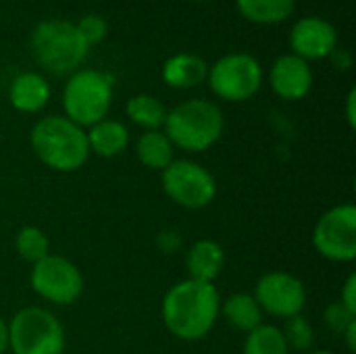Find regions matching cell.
<instances>
[{
    "label": "cell",
    "instance_id": "1",
    "mask_svg": "<svg viewBox=\"0 0 356 354\" xmlns=\"http://www.w3.org/2000/svg\"><path fill=\"white\" fill-rule=\"evenodd\" d=\"M221 313V296L213 284L184 280L175 284L163 300V321L167 330L186 342L204 338Z\"/></svg>",
    "mask_w": 356,
    "mask_h": 354
},
{
    "label": "cell",
    "instance_id": "2",
    "mask_svg": "<svg viewBox=\"0 0 356 354\" xmlns=\"http://www.w3.org/2000/svg\"><path fill=\"white\" fill-rule=\"evenodd\" d=\"M31 148L35 156L50 169L69 173L77 171L90 156L88 136L83 127L67 117H44L31 129Z\"/></svg>",
    "mask_w": 356,
    "mask_h": 354
},
{
    "label": "cell",
    "instance_id": "3",
    "mask_svg": "<svg viewBox=\"0 0 356 354\" xmlns=\"http://www.w3.org/2000/svg\"><path fill=\"white\" fill-rule=\"evenodd\" d=\"M163 127L173 146L186 152H202L223 136L225 119L217 104L192 98L169 111Z\"/></svg>",
    "mask_w": 356,
    "mask_h": 354
},
{
    "label": "cell",
    "instance_id": "4",
    "mask_svg": "<svg viewBox=\"0 0 356 354\" xmlns=\"http://www.w3.org/2000/svg\"><path fill=\"white\" fill-rule=\"evenodd\" d=\"M90 46L81 40L77 27L65 19H48L35 25L31 33V52L42 69L54 75L75 73Z\"/></svg>",
    "mask_w": 356,
    "mask_h": 354
},
{
    "label": "cell",
    "instance_id": "5",
    "mask_svg": "<svg viewBox=\"0 0 356 354\" xmlns=\"http://www.w3.org/2000/svg\"><path fill=\"white\" fill-rule=\"evenodd\" d=\"M113 104V75L98 69L75 71L63 92L67 119L79 127H92L106 119Z\"/></svg>",
    "mask_w": 356,
    "mask_h": 354
},
{
    "label": "cell",
    "instance_id": "6",
    "mask_svg": "<svg viewBox=\"0 0 356 354\" xmlns=\"http://www.w3.org/2000/svg\"><path fill=\"white\" fill-rule=\"evenodd\" d=\"M8 348L13 354H63L65 330L50 311L25 307L8 323Z\"/></svg>",
    "mask_w": 356,
    "mask_h": 354
},
{
    "label": "cell",
    "instance_id": "7",
    "mask_svg": "<svg viewBox=\"0 0 356 354\" xmlns=\"http://www.w3.org/2000/svg\"><path fill=\"white\" fill-rule=\"evenodd\" d=\"M211 90L229 102H244L252 98L263 83V69L259 61L244 52L221 56L209 69Z\"/></svg>",
    "mask_w": 356,
    "mask_h": 354
},
{
    "label": "cell",
    "instance_id": "8",
    "mask_svg": "<svg viewBox=\"0 0 356 354\" xmlns=\"http://www.w3.org/2000/svg\"><path fill=\"white\" fill-rule=\"evenodd\" d=\"M315 250L334 263L356 259V207L353 202L330 209L313 230Z\"/></svg>",
    "mask_w": 356,
    "mask_h": 354
},
{
    "label": "cell",
    "instance_id": "9",
    "mask_svg": "<svg viewBox=\"0 0 356 354\" xmlns=\"http://www.w3.org/2000/svg\"><path fill=\"white\" fill-rule=\"evenodd\" d=\"M163 188L175 204L190 211L209 207L217 196V182L211 171L186 159L163 169Z\"/></svg>",
    "mask_w": 356,
    "mask_h": 354
},
{
    "label": "cell",
    "instance_id": "10",
    "mask_svg": "<svg viewBox=\"0 0 356 354\" xmlns=\"http://www.w3.org/2000/svg\"><path fill=\"white\" fill-rule=\"evenodd\" d=\"M31 288L38 296L54 305H73L83 292L79 269L65 257L48 255L31 269Z\"/></svg>",
    "mask_w": 356,
    "mask_h": 354
},
{
    "label": "cell",
    "instance_id": "11",
    "mask_svg": "<svg viewBox=\"0 0 356 354\" xmlns=\"http://www.w3.org/2000/svg\"><path fill=\"white\" fill-rule=\"evenodd\" d=\"M254 300L259 303L261 311L280 319H290L302 313L307 290L298 277L286 271H273L259 280Z\"/></svg>",
    "mask_w": 356,
    "mask_h": 354
},
{
    "label": "cell",
    "instance_id": "12",
    "mask_svg": "<svg viewBox=\"0 0 356 354\" xmlns=\"http://www.w3.org/2000/svg\"><path fill=\"white\" fill-rule=\"evenodd\" d=\"M336 29L321 17H305L294 23L290 31V46L302 61H319L336 50Z\"/></svg>",
    "mask_w": 356,
    "mask_h": 354
},
{
    "label": "cell",
    "instance_id": "13",
    "mask_svg": "<svg viewBox=\"0 0 356 354\" xmlns=\"http://www.w3.org/2000/svg\"><path fill=\"white\" fill-rule=\"evenodd\" d=\"M273 92L284 100H300L313 88V71L307 61L296 54L280 56L269 75Z\"/></svg>",
    "mask_w": 356,
    "mask_h": 354
},
{
    "label": "cell",
    "instance_id": "14",
    "mask_svg": "<svg viewBox=\"0 0 356 354\" xmlns=\"http://www.w3.org/2000/svg\"><path fill=\"white\" fill-rule=\"evenodd\" d=\"M8 100L21 113H38L50 100V86L40 73H21L8 88Z\"/></svg>",
    "mask_w": 356,
    "mask_h": 354
},
{
    "label": "cell",
    "instance_id": "15",
    "mask_svg": "<svg viewBox=\"0 0 356 354\" xmlns=\"http://www.w3.org/2000/svg\"><path fill=\"white\" fill-rule=\"evenodd\" d=\"M186 265H188L190 280L213 284V280L219 277V273L225 265V252L213 240H198L190 248Z\"/></svg>",
    "mask_w": 356,
    "mask_h": 354
},
{
    "label": "cell",
    "instance_id": "16",
    "mask_svg": "<svg viewBox=\"0 0 356 354\" xmlns=\"http://www.w3.org/2000/svg\"><path fill=\"white\" fill-rule=\"evenodd\" d=\"M209 75V67L207 63L190 52H181L175 54L171 58H167L165 67H163V79L167 86L177 88V90H188V88H196L198 83H202Z\"/></svg>",
    "mask_w": 356,
    "mask_h": 354
},
{
    "label": "cell",
    "instance_id": "17",
    "mask_svg": "<svg viewBox=\"0 0 356 354\" xmlns=\"http://www.w3.org/2000/svg\"><path fill=\"white\" fill-rule=\"evenodd\" d=\"M88 136V146L94 154L104 156V159H113L117 154H121L127 148L129 142V131L121 121L115 119H102L96 125L90 127Z\"/></svg>",
    "mask_w": 356,
    "mask_h": 354
},
{
    "label": "cell",
    "instance_id": "18",
    "mask_svg": "<svg viewBox=\"0 0 356 354\" xmlns=\"http://www.w3.org/2000/svg\"><path fill=\"white\" fill-rule=\"evenodd\" d=\"M136 154L142 165H146L148 169H159V171H163L165 167H169L175 161L173 144L169 142L165 131H159V129L144 131L140 136V140L136 144Z\"/></svg>",
    "mask_w": 356,
    "mask_h": 354
},
{
    "label": "cell",
    "instance_id": "19",
    "mask_svg": "<svg viewBox=\"0 0 356 354\" xmlns=\"http://www.w3.org/2000/svg\"><path fill=\"white\" fill-rule=\"evenodd\" d=\"M221 309L227 323L240 332H252L263 323V311L252 294H232L221 303Z\"/></svg>",
    "mask_w": 356,
    "mask_h": 354
},
{
    "label": "cell",
    "instance_id": "20",
    "mask_svg": "<svg viewBox=\"0 0 356 354\" xmlns=\"http://www.w3.org/2000/svg\"><path fill=\"white\" fill-rule=\"evenodd\" d=\"M238 10L252 23L271 25L286 21L296 6V0H236Z\"/></svg>",
    "mask_w": 356,
    "mask_h": 354
},
{
    "label": "cell",
    "instance_id": "21",
    "mask_svg": "<svg viewBox=\"0 0 356 354\" xmlns=\"http://www.w3.org/2000/svg\"><path fill=\"white\" fill-rule=\"evenodd\" d=\"M167 113L169 111L165 108V104L159 98L148 96V94H138V96L127 100V117L136 125L144 127L146 131L163 127Z\"/></svg>",
    "mask_w": 356,
    "mask_h": 354
},
{
    "label": "cell",
    "instance_id": "22",
    "mask_svg": "<svg viewBox=\"0 0 356 354\" xmlns=\"http://www.w3.org/2000/svg\"><path fill=\"white\" fill-rule=\"evenodd\" d=\"M244 354H290V348L280 328L261 323L259 328L248 332Z\"/></svg>",
    "mask_w": 356,
    "mask_h": 354
},
{
    "label": "cell",
    "instance_id": "23",
    "mask_svg": "<svg viewBox=\"0 0 356 354\" xmlns=\"http://www.w3.org/2000/svg\"><path fill=\"white\" fill-rule=\"evenodd\" d=\"M17 252L23 261L35 265L38 261H42L44 257L50 255V242L46 238V234L38 227H23L17 234Z\"/></svg>",
    "mask_w": 356,
    "mask_h": 354
},
{
    "label": "cell",
    "instance_id": "24",
    "mask_svg": "<svg viewBox=\"0 0 356 354\" xmlns=\"http://www.w3.org/2000/svg\"><path fill=\"white\" fill-rule=\"evenodd\" d=\"M282 334H284V338H286L288 348H294V351H298V353L311 351V346H313V342H315L313 328H311V325L307 323V319L300 317V315L286 319V325H284Z\"/></svg>",
    "mask_w": 356,
    "mask_h": 354
},
{
    "label": "cell",
    "instance_id": "25",
    "mask_svg": "<svg viewBox=\"0 0 356 354\" xmlns=\"http://www.w3.org/2000/svg\"><path fill=\"white\" fill-rule=\"evenodd\" d=\"M75 27H77L81 40H83L88 46H94V44L102 42V40L106 38V31H108L106 21H104L102 17H98V15H88V17H83Z\"/></svg>",
    "mask_w": 356,
    "mask_h": 354
},
{
    "label": "cell",
    "instance_id": "26",
    "mask_svg": "<svg viewBox=\"0 0 356 354\" xmlns=\"http://www.w3.org/2000/svg\"><path fill=\"white\" fill-rule=\"evenodd\" d=\"M355 319V313H350L340 300L334 303V305H330V307L325 309V321H327V325H330L334 332H338V334H344V330H346Z\"/></svg>",
    "mask_w": 356,
    "mask_h": 354
},
{
    "label": "cell",
    "instance_id": "27",
    "mask_svg": "<svg viewBox=\"0 0 356 354\" xmlns=\"http://www.w3.org/2000/svg\"><path fill=\"white\" fill-rule=\"evenodd\" d=\"M340 303H342L350 313H355L356 315V275L355 273H350V275H348V280H346V284H344V288H342Z\"/></svg>",
    "mask_w": 356,
    "mask_h": 354
},
{
    "label": "cell",
    "instance_id": "28",
    "mask_svg": "<svg viewBox=\"0 0 356 354\" xmlns=\"http://www.w3.org/2000/svg\"><path fill=\"white\" fill-rule=\"evenodd\" d=\"M346 119H348V125L355 127L356 125V90L353 88L348 92V98H346Z\"/></svg>",
    "mask_w": 356,
    "mask_h": 354
},
{
    "label": "cell",
    "instance_id": "29",
    "mask_svg": "<svg viewBox=\"0 0 356 354\" xmlns=\"http://www.w3.org/2000/svg\"><path fill=\"white\" fill-rule=\"evenodd\" d=\"M344 338H346V346H348V351L350 353H355L356 351V319L344 330Z\"/></svg>",
    "mask_w": 356,
    "mask_h": 354
},
{
    "label": "cell",
    "instance_id": "30",
    "mask_svg": "<svg viewBox=\"0 0 356 354\" xmlns=\"http://www.w3.org/2000/svg\"><path fill=\"white\" fill-rule=\"evenodd\" d=\"M6 348H8V325L0 317V354L6 353Z\"/></svg>",
    "mask_w": 356,
    "mask_h": 354
},
{
    "label": "cell",
    "instance_id": "31",
    "mask_svg": "<svg viewBox=\"0 0 356 354\" xmlns=\"http://www.w3.org/2000/svg\"><path fill=\"white\" fill-rule=\"evenodd\" d=\"M309 354H334V353H330V351H319V353H309Z\"/></svg>",
    "mask_w": 356,
    "mask_h": 354
}]
</instances>
